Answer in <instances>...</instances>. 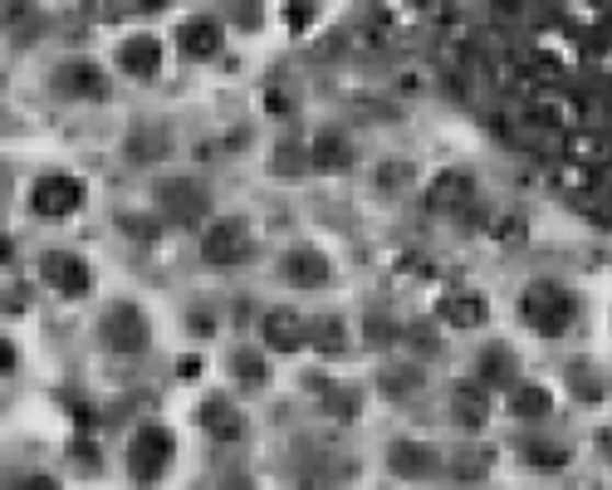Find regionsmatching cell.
<instances>
[{
  "instance_id": "cell-1",
  "label": "cell",
  "mask_w": 612,
  "mask_h": 490,
  "mask_svg": "<svg viewBox=\"0 0 612 490\" xmlns=\"http://www.w3.org/2000/svg\"><path fill=\"white\" fill-rule=\"evenodd\" d=\"M520 319L534 333H548V339H558V333L574 329L578 305H574V295H568L564 285H554V280H534V285L520 295Z\"/></svg>"
},
{
  "instance_id": "cell-2",
  "label": "cell",
  "mask_w": 612,
  "mask_h": 490,
  "mask_svg": "<svg viewBox=\"0 0 612 490\" xmlns=\"http://www.w3.org/2000/svg\"><path fill=\"white\" fill-rule=\"evenodd\" d=\"M157 206H162V221L196 226L211 212V196H206L202 182H192V176H167V182L157 186Z\"/></svg>"
},
{
  "instance_id": "cell-3",
  "label": "cell",
  "mask_w": 612,
  "mask_h": 490,
  "mask_svg": "<svg viewBox=\"0 0 612 490\" xmlns=\"http://www.w3.org/2000/svg\"><path fill=\"white\" fill-rule=\"evenodd\" d=\"M99 339L109 353H143L152 329H147V315L137 305H113L109 315L99 319Z\"/></svg>"
},
{
  "instance_id": "cell-4",
  "label": "cell",
  "mask_w": 612,
  "mask_h": 490,
  "mask_svg": "<svg viewBox=\"0 0 612 490\" xmlns=\"http://www.w3.org/2000/svg\"><path fill=\"white\" fill-rule=\"evenodd\" d=\"M83 202V186L73 182L69 172H49L35 182V192H30V206H35V216H45V221H65V216L79 212Z\"/></svg>"
},
{
  "instance_id": "cell-5",
  "label": "cell",
  "mask_w": 612,
  "mask_h": 490,
  "mask_svg": "<svg viewBox=\"0 0 612 490\" xmlns=\"http://www.w3.org/2000/svg\"><path fill=\"white\" fill-rule=\"evenodd\" d=\"M471 202H476V176H471L466 167H446V172L427 186L431 216H461V212H471Z\"/></svg>"
},
{
  "instance_id": "cell-6",
  "label": "cell",
  "mask_w": 612,
  "mask_h": 490,
  "mask_svg": "<svg viewBox=\"0 0 612 490\" xmlns=\"http://www.w3.org/2000/svg\"><path fill=\"white\" fill-rule=\"evenodd\" d=\"M250 231H246V221H216L211 231L202 236V255H206V265H216V270H230V265H246L250 260Z\"/></svg>"
},
{
  "instance_id": "cell-7",
  "label": "cell",
  "mask_w": 612,
  "mask_h": 490,
  "mask_svg": "<svg viewBox=\"0 0 612 490\" xmlns=\"http://www.w3.org/2000/svg\"><path fill=\"white\" fill-rule=\"evenodd\" d=\"M128 466H133L137 481H157V476H167V466H172V432H167V426H143V432L133 436Z\"/></svg>"
},
{
  "instance_id": "cell-8",
  "label": "cell",
  "mask_w": 612,
  "mask_h": 490,
  "mask_svg": "<svg viewBox=\"0 0 612 490\" xmlns=\"http://www.w3.org/2000/svg\"><path fill=\"white\" fill-rule=\"evenodd\" d=\"M55 89L65 93V99L103 103V99H109V75H103L99 65H89V59H69V65L55 69Z\"/></svg>"
},
{
  "instance_id": "cell-9",
  "label": "cell",
  "mask_w": 612,
  "mask_h": 490,
  "mask_svg": "<svg viewBox=\"0 0 612 490\" xmlns=\"http://www.w3.org/2000/svg\"><path fill=\"white\" fill-rule=\"evenodd\" d=\"M39 270H45V280L59 289V295H73V299H79V295H89V289H93V270L83 265L79 255H69V250H49Z\"/></svg>"
},
{
  "instance_id": "cell-10",
  "label": "cell",
  "mask_w": 612,
  "mask_h": 490,
  "mask_svg": "<svg viewBox=\"0 0 612 490\" xmlns=\"http://www.w3.org/2000/svg\"><path fill=\"white\" fill-rule=\"evenodd\" d=\"M564 162L588 167V172L603 176L612 167V138H608V133H588V128L568 133V138H564Z\"/></svg>"
},
{
  "instance_id": "cell-11",
  "label": "cell",
  "mask_w": 612,
  "mask_h": 490,
  "mask_svg": "<svg viewBox=\"0 0 612 490\" xmlns=\"http://www.w3.org/2000/svg\"><path fill=\"white\" fill-rule=\"evenodd\" d=\"M476 373L485 388H520V358H514V349H505V343H485L476 353Z\"/></svg>"
},
{
  "instance_id": "cell-12",
  "label": "cell",
  "mask_w": 612,
  "mask_h": 490,
  "mask_svg": "<svg viewBox=\"0 0 612 490\" xmlns=\"http://www.w3.org/2000/svg\"><path fill=\"white\" fill-rule=\"evenodd\" d=\"M260 333H265V349H274V353H299L309 343V324L294 309H270L260 319Z\"/></svg>"
},
{
  "instance_id": "cell-13",
  "label": "cell",
  "mask_w": 612,
  "mask_h": 490,
  "mask_svg": "<svg viewBox=\"0 0 612 490\" xmlns=\"http://www.w3.org/2000/svg\"><path fill=\"white\" fill-rule=\"evenodd\" d=\"M387 471L403 476V481H427V476L441 471V456L421 442H397L393 452H387Z\"/></svg>"
},
{
  "instance_id": "cell-14",
  "label": "cell",
  "mask_w": 612,
  "mask_h": 490,
  "mask_svg": "<svg viewBox=\"0 0 612 490\" xmlns=\"http://www.w3.org/2000/svg\"><path fill=\"white\" fill-rule=\"evenodd\" d=\"M220 20H211V15H196V20H186L182 30H177V45H182V55L186 59H216L220 55Z\"/></svg>"
},
{
  "instance_id": "cell-15",
  "label": "cell",
  "mask_w": 612,
  "mask_h": 490,
  "mask_svg": "<svg viewBox=\"0 0 612 490\" xmlns=\"http://www.w3.org/2000/svg\"><path fill=\"white\" fill-rule=\"evenodd\" d=\"M118 69L133 79H152L157 69H162V45H157L152 35H128L118 45Z\"/></svg>"
},
{
  "instance_id": "cell-16",
  "label": "cell",
  "mask_w": 612,
  "mask_h": 490,
  "mask_svg": "<svg viewBox=\"0 0 612 490\" xmlns=\"http://www.w3.org/2000/svg\"><path fill=\"white\" fill-rule=\"evenodd\" d=\"M451 417H456V426H466V432H480V426L490 422L485 383H456V392H451Z\"/></svg>"
},
{
  "instance_id": "cell-17",
  "label": "cell",
  "mask_w": 612,
  "mask_h": 490,
  "mask_svg": "<svg viewBox=\"0 0 612 490\" xmlns=\"http://www.w3.org/2000/svg\"><path fill=\"white\" fill-rule=\"evenodd\" d=\"M202 426L216 436V442H240V436H246V412H240L230 398H206L202 402Z\"/></svg>"
},
{
  "instance_id": "cell-18",
  "label": "cell",
  "mask_w": 612,
  "mask_h": 490,
  "mask_svg": "<svg viewBox=\"0 0 612 490\" xmlns=\"http://www.w3.org/2000/svg\"><path fill=\"white\" fill-rule=\"evenodd\" d=\"M284 280H290V285H299V289H319L324 280H329V260H324L319 250L299 246V250H290V255H284Z\"/></svg>"
},
{
  "instance_id": "cell-19",
  "label": "cell",
  "mask_w": 612,
  "mask_h": 490,
  "mask_svg": "<svg viewBox=\"0 0 612 490\" xmlns=\"http://www.w3.org/2000/svg\"><path fill=\"white\" fill-rule=\"evenodd\" d=\"M441 319H446L451 329H480L485 319H490V305H485V295L456 289V295L441 299Z\"/></svg>"
},
{
  "instance_id": "cell-20",
  "label": "cell",
  "mask_w": 612,
  "mask_h": 490,
  "mask_svg": "<svg viewBox=\"0 0 612 490\" xmlns=\"http://www.w3.org/2000/svg\"><path fill=\"white\" fill-rule=\"evenodd\" d=\"M167 152H172V133H167L162 123H143V128H133L128 158H137V162H157V158H167Z\"/></svg>"
},
{
  "instance_id": "cell-21",
  "label": "cell",
  "mask_w": 612,
  "mask_h": 490,
  "mask_svg": "<svg viewBox=\"0 0 612 490\" xmlns=\"http://www.w3.org/2000/svg\"><path fill=\"white\" fill-rule=\"evenodd\" d=\"M309 162L314 167H329V172H333V167H348V162H353V143H348L343 138V133H314V148H309Z\"/></svg>"
},
{
  "instance_id": "cell-22",
  "label": "cell",
  "mask_w": 612,
  "mask_h": 490,
  "mask_svg": "<svg viewBox=\"0 0 612 490\" xmlns=\"http://www.w3.org/2000/svg\"><path fill=\"white\" fill-rule=\"evenodd\" d=\"M309 343L324 353V358H343V353H348V324L339 315L314 319V324H309Z\"/></svg>"
},
{
  "instance_id": "cell-23",
  "label": "cell",
  "mask_w": 612,
  "mask_h": 490,
  "mask_svg": "<svg viewBox=\"0 0 612 490\" xmlns=\"http://www.w3.org/2000/svg\"><path fill=\"white\" fill-rule=\"evenodd\" d=\"M520 456L530 466H540V471H564V466H568V446L564 442H548V436H534V442H524Z\"/></svg>"
},
{
  "instance_id": "cell-24",
  "label": "cell",
  "mask_w": 612,
  "mask_h": 490,
  "mask_svg": "<svg viewBox=\"0 0 612 490\" xmlns=\"http://www.w3.org/2000/svg\"><path fill=\"white\" fill-rule=\"evenodd\" d=\"M230 373H236V383H240V388H250V392L270 383V368H265V358H260L256 349H236V353H230Z\"/></svg>"
},
{
  "instance_id": "cell-25",
  "label": "cell",
  "mask_w": 612,
  "mask_h": 490,
  "mask_svg": "<svg viewBox=\"0 0 612 490\" xmlns=\"http://www.w3.org/2000/svg\"><path fill=\"white\" fill-rule=\"evenodd\" d=\"M510 412H514V417H524V422H534V417H548V412H554V398H548V388L520 383V388L510 392Z\"/></svg>"
},
{
  "instance_id": "cell-26",
  "label": "cell",
  "mask_w": 612,
  "mask_h": 490,
  "mask_svg": "<svg viewBox=\"0 0 612 490\" xmlns=\"http://www.w3.org/2000/svg\"><path fill=\"white\" fill-rule=\"evenodd\" d=\"M564 383H568V388H574V392H578V398H583V402H598V398H608V383L598 378V373L588 368L583 358H578V363H568Z\"/></svg>"
},
{
  "instance_id": "cell-27",
  "label": "cell",
  "mask_w": 612,
  "mask_h": 490,
  "mask_svg": "<svg viewBox=\"0 0 612 490\" xmlns=\"http://www.w3.org/2000/svg\"><path fill=\"white\" fill-rule=\"evenodd\" d=\"M495 456L485 452V446H461V452H451V476H461V481H480L485 471H490Z\"/></svg>"
},
{
  "instance_id": "cell-28",
  "label": "cell",
  "mask_w": 612,
  "mask_h": 490,
  "mask_svg": "<svg viewBox=\"0 0 612 490\" xmlns=\"http://www.w3.org/2000/svg\"><path fill=\"white\" fill-rule=\"evenodd\" d=\"M524 20H530V0H490V25L520 30Z\"/></svg>"
},
{
  "instance_id": "cell-29",
  "label": "cell",
  "mask_w": 612,
  "mask_h": 490,
  "mask_svg": "<svg viewBox=\"0 0 612 490\" xmlns=\"http://www.w3.org/2000/svg\"><path fill=\"white\" fill-rule=\"evenodd\" d=\"M319 402H324V412H329V417H339V422H348V417L358 412V392L333 388V383H324V388H319Z\"/></svg>"
},
{
  "instance_id": "cell-30",
  "label": "cell",
  "mask_w": 612,
  "mask_h": 490,
  "mask_svg": "<svg viewBox=\"0 0 612 490\" xmlns=\"http://www.w3.org/2000/svg\"><path fill=\"white\" fill-rule=\"evenodd\" d=\"M558 186H564L568 196L598 192V172H588V167H574V162H564V167H558Z\"/></svg>"
},
{
  "instance_id": "cell-31",
  "label": "cell",
  "mask_w": 612,
  "mask_h": 490,
  "mask_svg": "<svg viewBox=\"0 0 612 490\" xmlns=\"http://www.w3.org/2000/svg\"><path fill=\"white\" fill-rule=\"evenodd\" d=\"M421 388V373L417 368H387L383 373V392L387 398H411Z\"/></svg>"
},
{
  "instance_id": "cell-32",
  "label": "cell",
  "mask_w": 612,
  "mask_h": 490,
  "mask_svg": "<svg viewBox=\"0 0 612 490\" xmlns=\"http://www.w3.org/2000/svg\"><path fill=\"white\" fill-rule=\"evenodd\" d=\"M411 186V167L407 162H383L377 167V192H407Z\"/></svg>"
},
{
  "instance_id": "cell-33",
  "label": "cell",
  "mask_w": 612,
  "mask_h": 490,
  "mask_svg": "<svg viewBox=\"0 0 612 490\" xmlns=\"http://www.w3.org/2000/svg\"><path fill=\"white\" fill-rule=\"evenodd\" d=\"M133 0H83V10H89V20H123V10H128Z\"/></svg>"
},
{
  "instance_id": "cell-34",
  "label": "cell",
  "mask_w": 612,
  "mask_h": 490,
  "mask_svg": "<svg viewBox=\"0 0 612 490\" xmlns=\"http://www.w3.org/2000/svg\"><path fill=\"white\" fill-rule=\"evenodd\" d=\"M69 456H73V466H79V471H99V452H93V442H73L69 446Z\"/></svg>"
},
{
  "instance_id": "cell-35",
  "label": "cell",
  "mask_w": 612,
  "mask_h": 490,
  "mask_svg": "<svg viewBox=\"0 0 612 490\" xmlns=\"http://www.w3.org/2000/svg\"><path fill=\"white\" fill-rule=\"evenodd\" d=\"M280 172H290V182H299V172H304V152H299V148H280Z\"/></svg>"
},
{
  "instance_id": "cell-36",
  "label": "cell",
  "mask_w": 612,
  "mask_h": 490,
  "mask_svg": "<svg viewBox=\"0 0 612 490\" xmlns=\"http://www.w3.org/2000/svg\"><path fill=\"white\" fill-rule=\"evenodd\" d=\"M10 490H59V481H55V476H20Z\"/></svg>"
},
{
  "instance_id": "cell-37",
  "label": "cell",
  "mask_w": 612,
  "mask_h": 490,
  "mask_svg": "<svg viewBox=\"0 0 612 490\" xmlns=\"http://www.w3.org/2000/svg\"><path fill=\"white\" fill-rule=\"evenodd\" d=\"M118 226H123V231H128V236H143V241H147V236H152V231H157V226H152V221H137V216H123V221H118Z\"/></svg>"
},
{
  "instance_id": "cell-38",
  "label": "cell",
  "mask_w": 612,
  "mask_h": 490,
  "mask_svg": "<svg viewBox=\"0 0 612 490\" xmlns=\"http://www.w3.org/2000/svg\"><path fill=\"white\" fill-rule=\"evenodd\" d=\"M309 15H314V10L304 5V0H294V5H290V25H294V30H304V25H309Z\"/></svg>"
},
{
  "instance_id": "cell-39",
  "label": "cell",
  "mask_w": 612,
  "mask_h": 490,
  "mask_svg": "<svg viewBox=\"0 0 612 490\" xmlns=\"http://www.w3.org/2000/svg\"><path fill=\"white\" fill-rule=\"evenodd\" d=\"M284 109H290V99H284V93L274 89V93H270V113H284Z\"/></svg>"
},
{
  "instance_id": "cell-40",
  "label": "cell",
  "mask_w": 612,
  "mask_h": 490,
  "mask_svg": "<svg viewBox=\"0 0 612 490\" xmlns=\"http://www.w3.org/2000/svg\"><path fill=\"white\" fill-rule=\"evenodd\" d=\"M133 5H137V10H162L167 0H133Z\"/></svg>"
},
{
  "instance_id": "cell-41",
  "label": "cell",
  "mask_w": 612,
  "mask_h": 490,
  "mask_svg": "<svg viewBox=\"0 0 612 490\" xmlns=\"http://www.w3.org/2000/svg\"><path fill=\"white\" fill-rule=\"evenodd\" d=\"M598 446H603V452H608V461H612V432H603V436H598Z\"/></svg>"
}]
</instances>
